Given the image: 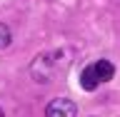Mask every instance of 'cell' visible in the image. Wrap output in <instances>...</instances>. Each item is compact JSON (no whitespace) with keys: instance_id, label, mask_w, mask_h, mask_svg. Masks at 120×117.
<instances>
[{"instance_id":"7a4b0ae2","label":"cell","mask_w":120,"mask_h":117,"mask_svg":"<svg viewBox=\"0 0 120 117\" xmlns=\"http://www.w3.org/2000/svg\"><path fill=\"white\" fill-rule=\"evenodd\" d=\"M80 85H82V90H88V92H93V90L100 85V80H98V72H95V65L82 67V72H80Z\"/></svg>"},{"instance_id":"3957f363","label":"cell","mask_w":120,"mask_h":117,"mask_svg":"<svg viewBox=\"0 0 120 117\" xmlns=\"http://www.w3.org/2000/svg\"><path fill=\"white\" fill-rule=\"evenodd\" d=\"M95 65V72H98V80H100V85L108 80H112V75H115V67H112L110 60H98V62H93Z\"/></svg>"},{"instance_id":"6da1fadb","label":"cell","mask_w":120,"mask_h":117,"mask_svg":"<svg viewBox=\"0 0 120 117\" xmlns=\"http://www.w3.org/2000/svg\"><path fill=\"white\" fill-rule=\"evenodd\" d=\"M78 115V105L68 97H58L45 107V117H75Z\"/></svg>"},{"instance_id":"5b68a950","label":"cell","mask_w":120,"mask_h":117,"mask_svg":"<svg viewBox=\"0 0 120 117\" xmlns=\"http://www.w3.org/2000/svg\"><path fill=\"white\" fill-rule=\"evenodd\" d=\"M0 117H5V115H3V110H0Z\"/></svg>"},{"instance_id":"277c9868","label":"cell","mask_w":120,"mask_h":117,"mask_svg":"<svg viewBox=\"0 0 120 117\" xmlns=\"http://www.w3.org/2000/svg\"><path fill=\"white\" fill-rule=\"evenodd\" d=\"M10 40H13V35H10V28L0 22V50H3V47H8V45H10Z\"/></svg>"}]
</instances>
